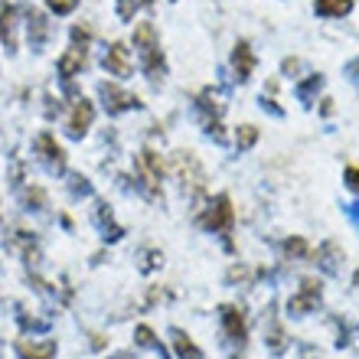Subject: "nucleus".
Segmentation results:
<instances>
[{
  "mask_svg": "<svg viewBox=\"0 0 359 359\" xmlns=\"http://www.w3.org/2000/svg\"><path fill=\"white\" fill-rule=\"evenodd\" d=\"M346 183L359 193V167H350V170H346Z\"/></svg>",
  "mask_w": 359,
  "mask_h": 359,
  "instance_id": "bb28decb",
  "label": "nucleus"
},
{
  "mask_svg": "<svg viewBox=\"0 0 359 359\" xmlns=\"http://www.w3.org/2000/svg\"><path fill=\"white\" fill-rule=\"evenodd\" d=\"M36 154L49 173H66V154H62V147H59L56 141H53V134H39Z\"/></svg>",
  "mask_w": 359,
  "mask_h": 359,
  "instance_id": "20e7f679",
  "label": "nucleus"
},
{
  "mask_svg": "<svg viewBox=\"0 0 359 359\" xmlns=\"http://www.w3.org/2000/svg\"><path fill=\"white\" fill-rule=\"evenodd\" d=\"M337 255H340V245H337V242H327V245L320 248V252H317V262H320V268L327 274H337Z\"/></svg>",
  "mask_w": 359,
  "mask_h": 359,
  "instance_id": "6ab92c4d",
  "label": "nucleus"
},
{
  "mask_svg": "<svg viewBox=\"0 0 359 359\" xmlns=\"http://www.w3.org/2000/svg\"><path fill=\"white\" fill-rule=\"evenodd\" d=\"M258 141V131L252 128V124H245V128H238V151H248L252 144Z\"/></svg>",
  "mask_w": 359,
  "mask_h": 359,
  "instance_id": "4be33fe9",
  "label": "nucleus"
},
{
  "mask_svg": "<svg viewBox=\"0 0 359 359\" xmlns=\"http://www.w3.org/2000/svg\"><path fill=\"white\" fill-rule=\"evenodd\" d=\"M353 10V0H317V13L320 17H346Z\"/></svg>",
  "mask_w": 359,
  "mask_h": 359,
  "instance_id": "a211bd4d",
  "label": "nucleus"
},
{
  "mask_svg": "<svg viewBox=\"0 0 359 359\" xmlns=\"http://www.w3.org/2000/svg\"><path fill=\"white\" fill-rule=\"evenodd\" d=\"M10 29H13V7H7L4 13H0V39H4L7 46H13V36H10Z\"/></svg>",
  "mask_w": 359,
  "mask_h": 359,
  "instance_id": "412c9836",
  "label": "nucleus"
},
{
  "mask_svg": "<svg viewBox=\"0 0 359 359\" xmlns=\"http://www.w3.org/2000/svg\"><path fill=\"white\" fill-rule=\"evenodd\" d=\"M134 49H137V59H141L147 79L157 86L163 79V56H161V43H157V29L151 23H137L134 27Z\"/></svg>",
  "mask_w": 359,
  "mask_h": 359,
  "instance_id": "f257e3e1",
  "label": "nucleus"
},
{
  "mask_svg": "<svg viewBox=\"0 0 359 359\" xmlns=\"http://www.w3.org/2000/svg\"><path fill=\"white\" fill-rule=\"evenodd\" d=\"M317 304H320V281L304 278V281H301V294H297V297H291V304H287V307H291L294 317H304V313L313 311Z\"/></svg>",
  "mask_w": 359,
  "mask_h": 359,
  "instance_id": "39448f33",
  "label": "nucleus"
},
{
  "mask_svg": "<svg viewBox=\"0 0 359 359\" xmlns=\"http://www.w3.org/2000/svg\"><path fill=\"white\" fill-rule=\"evenodd\" d=\"M92 118H95V108L92 102H86V98H79L76 108H72V114H69V121H66V131L69 137H86L88 128H92Z\"/></svg>",
  "mask_w": 359,
  "mask_h": 359,
  "instance_id": "423d86ee",
  "label": "nucleus"
},
{
  "mask_svg": "<svg viewBox=\"0 0 359 359\" xmlns=\"http://www.w3.org/2000/svg\"><path fill=\"white\" fill-rule=\"evenodd\" d=\"M86 62H88V56H86V46H72L66 53V56L59 59V76L62 79H72V76H79L82 69H86Z\"/></svg>",
  "mask_w": 359,
  "mask_h": 359,
  "instance_id": "9d476101",
  "label": "nucleus"
},
{
  "mask_svg": "<svg viewBox=\"0 0 359 359\" xmlns=\"http://www.w3.org/2000/svg\"><path fill=\"white\" fill-rule=\"evenodd\" d=\"M222 311V327H226V337L232 343H245V320H242V313L236 307H219Z\"/></svg>",
  "mask_w": 359,
  "mask_h": 359,
  "instance_id": "9b49d317",
  "label": "nucleus"
},
{
  "mask_svg": "<svg viewBox=\"0 0 359 359\" xmlns=\"http://www.w3.org/2000/svg\"><path fill=\"white\" fill-rule=\"evenodd\" d=\"M95 219H98V229H102L104 238H111V242H118V238H121V229L114 226L111 209H108V206H98V209H95Z\"/></svg>",
  "mask_w": 359,
  "mask_h": 359,
  "instance_id": "f3484780",
  "label": "nucleus"
},
{
  "mask_svg": "<svg viewBox=\"0 0 359 359\" xmlns=\"http://www.w3.org/2000/svg\"><path fill=\"white\" fill-rule=\"evenodd\" d=\"M232 66H236V76L245 82V79H252V69H255V56H252V49H248V43H238L236 53H232Z\"/></svg>",
  "mask_w": 359,
  "mask_h": 359,
  "instance_id": "ddd939ff",
  "label": "nucleus"
},
{
  "mask_svg": "<svg viewBox=\"0 0 359 359\" xmlns=\"http://www.w3.org/2000/svg\"><path fill=\"white\" fill-rule=\"evenodd\" d=\"M284 252H287V255L304 258L307 255V242H304V238H287V242H284Z\"/></svg>",
  "mask_w": 359,
  "mask_h": 359,
  "instance_id": "5701e85b",
  "label": "nucleus"
},
{
  "mask_svg": "<svg viewBox=\"0 0 359 359\" xmlns=\"http://www.w3.org/2000/svg\"><path fill=\"white\" fill-rule=\"evenodd\" d=\"M137 170H141L147 196H161V177H163L161 157H157L154 151H141V157H137Z\"/></svg>",
  "mask_w": 359,
  "mask_h": 359,
  "instance_id": "f03ea898",
  "label": "nucleus"
},
{
  "mask_svg": "<svg viewBox=\"0 0 359 359\" xmlns=\"http://www.w3.org/2000/svg\"><path fill=\"white\" fill-rule=\"evenodd\" d=\"M17 353H20V359H53V356H56V343H53V340H46V343L20 340L17 343Z\"/></svg>",
  "mask_w": 359,
  "mask_h": 359,
  "instance_id": "f8f14e48",
  "label": "nucleus"
},
{
  "mask_svg": "<svg viewBox=\"0 0 359 359\" xmlns=\"http://www.w3.org/2000/svg\"><path fill=\"white\" fill-rule=\"evenodd\" d=\"M232 219H236V212L229 206V196H216V203L209 206L206 219H203V226L212 229V232H229V229H232Z\"/></svg>",
  "mask_w": 359,
  "mask_h": 359,
  "instance_id": "0eeeda50",
  "label": "nucleus"
},
{
  "mask_svg": "<svg viewBox=\"0 0 359 359\" xmlns=\"http://www.w3.org/2000/svg\"><path fill=\"white\" fill-rule=\"evenodd\" d=\"M108 359H128V356H108Z\"/></svg>",
  "mask_w": 359,
  "mask_h": 359,
  "instance_id": "cd10ccee",
  "label": "nucleus"
},
{
  "mask_svg": "<svg viewBox=\"0 0 359 359\" xmlns=\"http://www.w3.org/2000/svg\"><path fill=\"white\" fill-rule=\"evenodd\" d=\"M144 4H151V0H144Z\"/></svg>",
  "mask_w": 359,
  "mask_h": 359,
  "instance_id": "c85d7f7f",
  "label": "nucleus"
},
{
  "mask_svg": "<svg viewBox=\"0 0 359 359\" xmlns=\"http://www.w3.org/2000/svg\"><path fill=\"white\" fill-rule=\"evenodd\" d=\"M43 203H46L43 189H29V193H27V206L29 209H43Z\"/></svg>",
  "mask_w": 359,
  "mask_h": 359,
  "instance_id": "a878e982",
  "label": "nucleus"
},
{
  "mask_svg": "<svg viewBox=\"0 0 359 359\" xmlns=\"http://www.w3.org/2000/svg\"><path fill=\"white\" fill-rule=\"evenodd\" d=\"M320 86H323V79L320 76H311L307 82H304V86H297V98H301L304 104H311V98L320 92Z\"/></svg>",
  "mask_w": 359,
  "mask_h": 359,
  "instance_id": "aec40b11",
  "label": "nucleus"
},
{
  "mask_svg": "<svg viewBox=\"0 0 359 359\" xmlns=\"http://www.w3.org/2000/svg\"><path fill=\"white\" fill-rule=\"evenodd\" d=\"M46 36H49L46 17H43V13H36V10H29V46L39 49L43 43H46Z\"/></svg>",
  "mask_w": 359,
  "mask_h": 359,
  "instance_id": "2eb2a0df",
  "label": "nucleus"
},
{
  "mask_svg": "<svg viewBox=\"0 0 359 359\" xmlns=\"http://www.w3.org/2000/svg\"><path fill=\"white\" fill-rule=\"evenodd\" d=\"M69 187H72V193H76V196H88V193H92V183H88L86 177H72V180H69Z\"/></svg>",
  "mask_w": 359,
  "mask_h": 359,
  "instance_id": "b1692460",
  "label": "nucleus"
},
{
  "mask_svg": "<svg viewBox=\"0 0 359 359\" xmlns=\"http://www.w3.org/2000/svg\"><path fill=\"white\" fill-rule=\"evenodd\" d=\"M134 340H137V346H144V350H154L161 359H170L167 356V350H163V343L154 337L151 327H137V330H134Z\"/></svg>",
  "mask_w": 359,
  "mask_h": 359,
  "instance_id": "dca6fc26",
  "label": "nucleus"
},
{
  "mask_svg": "<svg viewBox=\"0 0 359 359\" xmlns=\"http://www.w3.org/2000/svg\"><path fill=\"white\" fill-rule=\"evenodd\" d=\"M98 95H102V104H104V111L108 114H121V111H131V108H137V95L131 92H124V88L118 86H108V82H102L98 86Z\"/></svg>",
  "mask_w": 359,
  "mask_h": 359,
  "instance_id": "7ed1b4c3",
  "label": "nucleus"
},
{
  "mask_svg": "<svg viewBox=\"0 0 359 359\" xmlns=\"http://www.w3.org/2000/svg\"><path fill=\"white\" fill-rule=\"evenodd\" d=\"M104 69H108L111 76H118V79L131 76V53H128L124 43H114V46L104 53Z\"/></svg>",
  "mask_w": 359,
  "mask_h": 359,
  "instance_id": "6e6552de",
  "label": "nucleus"
},
{
  "mask_svg": "<svg viewBox=\"0 0 359 359\" xmlns=\"http://www.w3.org/2000/svg\"><path fill=\"white\" fill-rule=\"evenodd\" d=\"M170 340H173V350H177L180 359H203V350H199L183 330H170Z\"/></svg>",
  "mask_w": 359,
  "mask_h": 359,
  "instance_id": "4468645a",
  "label": "nucleus"
},
{
  "mask_svg": "<svg viewBox=\"0 0 359 359\" xmlns=\"http://www.w3.org/2000/svg\"><path fill=\"white\" fill-rule=\"evenodd\" d=\"M173 170H177V177L183 180V187H199L203 183V170H199V163H196V157L193 154H187V151H180L177 157H173Z\"/></svg>",
  "mask_w": 359,
  "mask_h": 359,
  "instance_id": "1a4fd4ad",
  "label": "nucleus"
},
{
  "mask_svg": "<svg viewBox=\"0 0 359 359\" xmlns=\"http://www.w3.org/2000/svg\"><path fill=\"white\" fill-rule=\"evenodd\" d=\"M134 10H137V0H118V17L121 20H131Z\"/></svg>",
  "mask_w": 359,
  "mask_h": 359,
  "instance_id": "393cba45",
  "label": "nucleus"
}]
</instances>
